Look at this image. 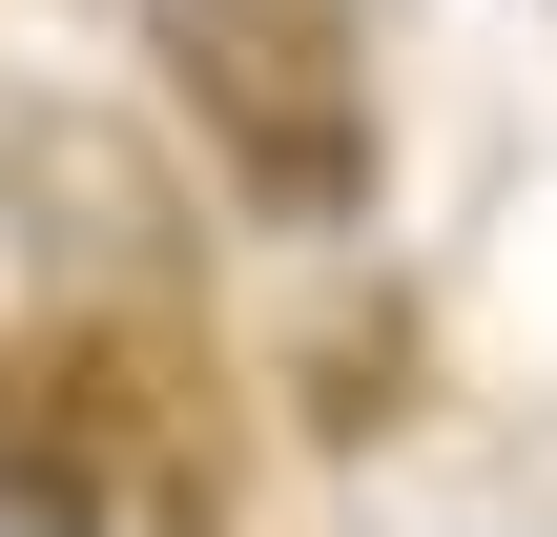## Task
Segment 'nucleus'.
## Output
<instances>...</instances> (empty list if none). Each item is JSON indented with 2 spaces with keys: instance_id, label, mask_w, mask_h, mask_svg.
<instances>
[{
  "instance_id": "f257e3e1",
  "label": "nucleus",
  "mask_w": 557,
  "mask_h": 537,
  "mask_svg": "<svg viewBox=\"0 0 557 537\" xmlns=\"http://www.w3.org/2000/svg\"><path fill=\"white\" fill-rule=\"evenodd\" d=\"M165 103L207 124L248 228H372L393 124H372V0H145Z\"/></svg>"
},
{
  "instance_id": "f03ea898",
  "label": "nucleus",
  "mask_w": 557,
  "mask_h": 537,
  "mask_svg": "<svg viewBox=\"0 0 557 537\" xmlns=\"http://www.w3.org/2000/svg\"><path fill=\"white\" fill-rule=\"evenodd\" d=\"M165 497H207V476H186V414L103 352V310L21 331L0 352V537H145Z\"/></svg>"
},
{
  "instance_id": "7ed1b4c3",
  "label": "nucleus",
  "mask_w": 557,
  "mask_h": 537,
  "mask_svg": "<svg viewBox=\"0 0 557 537\" xmlns=\"http://www.w3.org/2000/svg\"><path fill=\"white\" fill-rule=\"evenodd\" d=\"M0 186H21V228L83 269V310H103V248H124V290H145V310L186 290V228H165V186H145V145H124V124H83V103H21Z\"/></svg>"
},
{
  "instance_id": "20e7f679",
  "label": "nucleus",
  "mask_w": 557,
  "mask_h": 537,
  "mask_svg": "<svg viewBox=\"0 0 557 537\" xmlns=\"http://www.w3.org/2000/svg\"><path fill=\"white\" fill-rule=\"evenodd\" d=\"M145 537H207V497H165V517H145Z\"/></svg>"
}]
</instances>
